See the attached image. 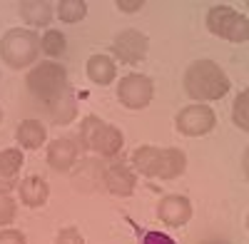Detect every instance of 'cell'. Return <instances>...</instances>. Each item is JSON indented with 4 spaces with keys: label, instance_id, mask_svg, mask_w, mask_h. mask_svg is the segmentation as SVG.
<instances>
[{
    "label": "cell",
    "instance_id": "obj_21",
    "mask_svg": "<svg viewBox=\"0 0 249 244\" xmlns=\"http://www.w3.org/2000/svg\"><path fill=\"white\" fill-rule=\"evenodd\" d=\"M15 199L8 194V192H0V225H10V222L15 219Z\"/></svg>",
    "mask_w": 249,
    "mask_h": 244
},
{
    "label": "cell",
    "instance_id": "obj_6",
    "mask_svg": "<svg viewBox=\"0 0 249 244\" xmlns=\"http://www.w3.org/2000/svg\"><path fill=\"white\" fill-rule=\"evenodd\" d=\"M207 28L232 43H244L249 37V20L230 5H214L207 13Z\"/></svg>",
    "mask_w": 249,
    "mask_h": 244
},
{
    "label": "cell",
    "instance_id": "obj_22",
    "mask_svg": "<svg viewBox=\"0 0 249 244\" xmlns=\"http://www.w3.org/2000/svg\"><path fill=\"white\" fill-rule=\"evenodd\" d=\"M55 244H85V239H82V234L75 227H65V229L57 232Z\"/></svg>",
    "mask_w": 249,
    "mask_h": 244
},
{
    "label": "cell",
    "instance_id": "obj_2",
    "mask_svg": "<svg viewBox=\"0 0 249 244\" xmlns=\"http://www.w3.org/2000/svg\"><path fill=\"white\" fill-rule=\"evenodd\" d=\"M28 90L37 103H45L50 110L57 107L65 97H70L68 72L55 63H40L28 75Z\"/></svg>",
    "mask_w": 249,
    "mask_h": 244
},
{
    "label": "cell",
    "instance_id": "obj_19",
    "mask_svg": "<svg viewBox=\"0 0 249 244\" xmlns=\"http://www.w3.org/2000/svg\"><path fill=\"white\" fill-rule=\"evenodd\" d=\"M247 112H249V92L244 90V92H239L237 103H234V122H237V127H239L242 132L249 130V117H247Z\"/></svg>",
    "mask_w": 249,
    "mask_h": 244
},
{
    "label": "cell",
    "instance_id": "obj_24",
    "mask_svg": "<svg viewBox=\"0 0 249 244\" xmlns=\"http://www.w3.org/2000/svg\"><path fill=\"white\" fill-rule=\"evenodd\" d=\"M142 244H175L167 234H160V232H147L142 239Z\"/></svg>",
    "mask_w": 249,
    "mask_h": 244
},
{
    "label": "cell",
    "instance_id": "obj_9",
    "mask_svg": "<svg viewBox=\"0 0 249 244\" xmlns=\"http://www.w3.org/2000/svg\"><path fill=\"white\" fill-rule=\"evenodd\" d=\"M147 35H142L137 30H124L115 37V55L127 65H137L140 60L147 55Z\"/></svg>",
    "mask_w": 249,
    "mask_h": 244
},
{
    "label": "cell",
    "instance_id": "obj_5",
    "mask_svg": "<svg viewBox=\"0 0 249 244\" xmlns=\"http://www.w3.org/2000/svg\"><path fill=\"white\" fill-rule=\"evenodd\" d=\"M80 139L82 145L92 152H100L105 157H112L120 152L122 147V135L120 130H115L112 125H105V122H100L97 117H85L82 120V127H80Z\"/></svg>",
    "mask_w": 249,
    "mask_h": 244
},
{
    "label": "cell",
    "instance_id": "obj_14",
    "mask_svg": "<svg viewBox=\"0 0 249 244\" xmlns=\"http://www.w3.org/2000/svg\"><path fill=\"white\" fill-rule=\"evenodd\" d=\"M20 199H23V205L28 207H43L48 202V182L43 177H25L23 182H20Z\"/></svg>",
    "mask_w": 249,
    "mask_h": 244
},
{
    "label": "cell",
    "instance_id": "obj_17",
    "mask_svg": "<svg viewBox=\"0 0 249 244\" xmlns=\"http://www.w3.org/2000/svg\"><path fill=\"white\" fill-rule=\"evenodd\" d=\"M20 15L30 25H48L53 17L50 3H20Z\"/></svg>",
    "mask_w": 249,
    "mask_h": 244
},
{
    "label": "cell",
    "instance_id": "obj_25",
    "mask_svg": "<svg viewBox=\"0 0 249 244\" xmlns=\"http://www.w3.org/2000/svg\"><path fill=\"white\" fill-rule=\"evenodd\" d=\"M117 8L122 10V13H135V10H140L142 8V0H117Z\"/></svg>",
    "mask_w": 249,
    "mask_h": 244
},
{
    "label": "cell",
    "instance_id": "obj_26",
    "mask_svg": "<svg viewBox=\"0 0 249 244\" xmlns=\"http://www.w3.org/2000/svg\"><path fill=\"white\" fill-rule=\"evenodd\" d=\"M202 244H230V242H219V239H214V242H202Z\"/></svg>",
    "mask_w": 249,
    "mask_h": 244
},
{
    "label": "cell",
    "instance_id": "obj_13",
    "mask_svg": "<svg viewBox=\"0 0 249 244\" xmlns=\"http://www.w3.org/2000/svg\"><path fill=\"white\" fill-rule=\"evenodd\" d=\"M23 167V155L20 150H5L0 152V192H8L18 185V174Z\"/></svg>",
    "mask_w": 249,
    "mask_h": 244
},
{
    "label": "cell",
    "instance_id": "obj_12",
    "mask_svg": "<svg viewBox=\"0 0 249 244\" xmlns=\"http://www.w3.org/2000/svg\"><path fill=\"white\" fill-rule=\"evenodd\" d=\"M75 159H77L75 142H70V139H55V142H50V147H48V162H50L53 170L68 172L75 165Z\"/></svg>",
    "mask_w": 249,
    "mask_h": 244
},
{
    "label": "cell",
    "instance_id": "obj_15",
    "mask_svg": "<svg viewBox=\"0 0 249 244\" xmlns=\"http://www.w3.org/2000/svg\"><path fill=\"white\" fill-rule=\"evenodd\" d=\"M88 75L97 85H110L115 80V63L107 55H92L88 60Z\"/></svg>",
    "mask_w": 249,
    "mask_h": 244
},
{
    "label": "cell",
    "instance_id": "obj_16",
    "mask_svg": "<svg viewBox=\"0 0 249 244\" xmlns=\"http://www.w3.org/2000/svg\"><path fill=\"white\" fill-rule=\"evenodd\" d=\"M45 135H48L45 127L40 125L37 120H25V122H20V127H18V142L28 150H37L45 142Z\"/></svg>",
    "mask_w": 249,
    "mask_h": 244
},
{
    "label": "cell",
    "instance_id": "obj_27",
    "mask_svg": "<svg viewBox=\"0 0 249 244\" xmlns=\"http://www.w3.org/2000/svg\"><path fill=\"white\" fill-rule=\"evenodd\" d=\"M0 120H3V110H0Z\"/></svg>",
    "mask_w": 249,
    "mask_h": 244
},
{
    "label": "cell",
    "instance_id": "obj_20",
    "mask_svg": "<svg viewBox=\"0 0 249 244\" xmlns=\"http://www.w3.org/2000/svg\"><path fill=\"white\" fill-rule=\"evenodd\" d=\"M43 50L48 52V55H62L65 52V37H62L57 30H48L45 35H43Z\"/></svg>",
    "mask_w": 249,
    "mask_h": 244
},
{
    "label": "cell",
    "instance_id": "obj_18",
    "mask_svg": "<svg viewBox=\"0 0 249 244\" xmlns=\"http://www.w3.org/2000/svg\"><path fill=\"white\" fill-rule=\"evenodd\" d=\"M88 13V5L82 3V0H62L57 5V15L60 20H65V23H80L82 17Z\"/></svg>",
    "mask_w": 249,
    "mask_h": 244
},
{
    "label": "cell",
    "instance_id": "obj_11",
    "mask_svg": "<svg viewBox=\"0 0 249 244\" xmlns=\"http://www.w3.org/2000/svg\"><path fill=\"white\" fill-rule=\"evenodd\" d=\"M105 187L112 194H117V197H127L137 187V177H135L132 170H127L124 165H110L105 170Z\"/></svg>",
    "mask_w": 249,
    "mask_h": 244
},
{
    "label": "cell",
    "instance_id": "obj_4",
    "mask_svg": "<svg viewBox=\"0 0 249 244\" xmlns=\"http://www.w3.org/2000/svg\"><path fill=\"white\" fill-rule=\"evenodd\" d=\"M40 52V40L33 30H10L0 40V55L10 68H28Z\"/></svg>",
    "mask_w": 249,
    "mask_h": 244
},
{
    "label": "cell",
    "instance_id": "obj_7",
    "mask_svg": "<svg viewBox=\"0 0 249 244\" xmlns=\"http://www.w3.org/2000/svg\"><path fill=\"white\" fill-rule=\"evenodd\" d=\"M117 97L124 107H147L150 100H152V80L144 77V75H127L120 80V87H117Z\"/></svg>",
    "mask_w": 249,
    "mask_h": 244
},
{
    "label": "cell",
    "instance_id": "obj_10",
    "mask_svg": "<svg viewBox=\"0 0 249 244\" xmlns=\"http://www.w3.org/2000/svg\"><path fill=\"white\" fill-rule=\"evenodd\" d=\"M157 214H160V219L164 222V225L182 227L192 217V205H190V199L182 197V194H167V197H162L160 207H157Z\"/></svg>",
    "mask_w": 249,
    "mask_h": 244
},
{
    "label": "cell",
    "instance_id": "obj_1",
    "mask_svg": "<svg viewBox=\"0 0 249 244\" xmlns=\"http://www.w3.org/2000/svg\"><path fill=\"white\" fill-rule=\"evenodd\" d=\"M184 90L195 100H219L230 92V77L212 60H197L184 72Z\"/></svg>",
    "mask_w": 249,
    "mask_h": 244
},
{
    "label": "cell",
    "instance_id": "obj_3",
    "mask_svg": "<svg viewBox=\"0 0 249 244\" xmlns=\"http://www.w3.org/2000/svg\"><path fill=\"white\" fill-rule=\"evenodd\" d=\"M135 167L147 174V177H162V179H172L184 172L187 167V157L182 150H160V147H140L132 155Z\"/></svg>",
    "mask_w": 249,
    "mask_h": 244
},
{
    "label": "cell",
    "instance_id": "obj_8",
    "mask_svg": "<svg viewBox=\"0 0 249 244\" xmlns=\"http://www.w3.org/2000/svg\"><path fill=\"white\" fill-rule=\"evenodd\" d=\"M214 112L204 105H190L184 107L179 115H177V130L182 135H190V137H199V135H207L212 127H214Z\"/></svg>",
    "mask_w": 249,
    "mask_h": 244
},
{
    "label": "cell",
    "instance_id": "obj_23",
    "mask_svg": "<svg viewBox=\"0 0 249 244\" xmlns=\"http://www.w3.org/2000/svg\"><path fill=\"white\" fill-rule=\"evenodd\" d=\"M0 244H28V242H25V234H20L15 229H5L0 232Z\"/></svg>",
    "mask_w": 249,
    "mask_h": 244
}]
</instances>
